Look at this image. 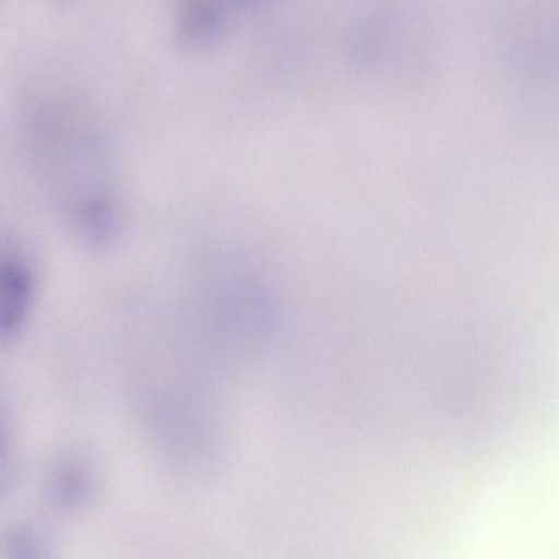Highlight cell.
I'll return each mask as SVG.
<instances>
[{"instance_id":"obj_1","label":"cell","mask_w":559,"mask_h":559,"mask_svg":"<svg viewBox=\"0 0 559 559\" xmlns=\"http://www.w3.org/2000/svg\"><path fill=\"white\" fill-rule=\"evenodd\" d=\"M33 278L28 267L15 258H0V338L20 334L32 305Z\"/></svg>"},{"instance_id":"obj_2","label":"cell","mask_w":559,"mask_h":559,"mask_svg":"<svg viewBox=\"0 0 559 559\" xmlns=\"http://www.w3.org/2000/svg\"><path fill=\"white\" fill-rule=\"evenodd\" d=\"M254 0H182L180 28L189 41H210Z\"/></svg>"},{"instance_id":"obj_3","label":"cell","mask_w":559,"mask_h":559,"mask_svg":"<svg viewBox=\"0 0 559 559\" xmlns=\"http://www.w3.org/2000/svg\"><path fill=\"white\" fill-rule=\"evenodd\" d=\"M88 475L79 463H62L52 476V498L66 508L79 504L88 491Z\"/></svg>"},{"instance_id":"obj_4","label":"cell","mask_w":559,"mask_h":559,"mask_svg":"<svg viewBox=\"0 0 559 559\" xmlns=\"http://www.w3.org/2000/svg\"><path fill=\"white\" fill-rule=\"evenodd\" d=\"M5 559H49L39 538L28 531H16L5 542Z\"/></svg>"},{"instance_id":"obj_5","label":"cell","mask_w":559,"mask_h":559,"mask_svg":"<svg viewBox=\"0 0 559 559\" xmlns=\"http://www.w3.org/2000/svg\"><path fill=\"white\" fill-rule=\"evenodd\" d=\"M10 483H12V463H10L5 432H3L2 424H0V496L9 491Z\"/></svg>"}]
</instances>
